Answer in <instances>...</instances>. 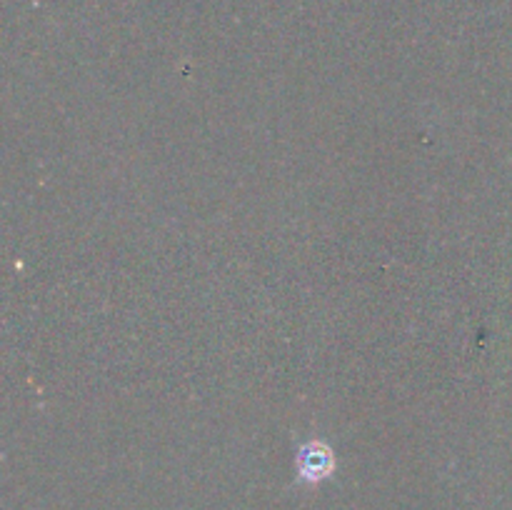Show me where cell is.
<instances>
[{
  "instance_id": "6da1fadb",
  "label": "cell",
  "mask_w": 512,
  "mask_h": 510,
  "mask_svg": "<svg viewBox=\"0 0 512 510\" xmlns=\"http://www.w3.org/2000/svg\"><path fill=\"white\" fill-rule=\"evenodd\" d=\"M335 468V458L325 443H308L298 453V478L303 483H320V480L330 478Z\"/></svg>"
}]
</instances>
